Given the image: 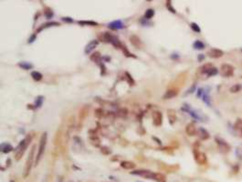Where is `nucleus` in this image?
<instances>
[{
    "mask_svg": "<svg viewBox=\"0 0 242 182\" xmlns=\"http://www.w3.org/2000/svg\"><path fill=\"white\" fill-rule=\"evenodd\" d=\"M13 150H14V149H13L12 145L7 143V142H4V143L1 144V151L3 152V153L8 154L9 152H11Z\"/></svg>",
    "mask_w": 242,
    "mask_h": 182,
    "instance_id": "nucleus-22",
    "label": "nucleus"
},
{
    "mask_svg": "<svg viewBox=\"0 0 242 182\" xmlns=\"http://www.w3.org/2000/svg\"><path fill=\"white\" fill-rule=\"evenodd\" d=\"M31 77L35 81H40L42 79V75L38 71H32L31 72Z\"/></svg>",
    "mask_w": 242,
    "mask_h": 182,
    "instance_id": "nucleus-31",
    "label": "nucleus"
},
{
    "mask_svg": "<svg viewBox=\"0 0 242 182\" xmlns=\"http://www.w3.org/2000/svg\"><path fill=\"white\" fill-rule=\"evenodd\" d=\"M61 26V23L56 22V21H50V22H47V23H44L42 24L41 26H39V27L37 29V34L41 32L42 30H44L45 28L48 27H60Z\"/></svg>",
    "mask_w": 242,
    "mask_h": 182,
    "instance_id": "nucleus-13",
    "label": "nucleus"
},
{
    "mask_svg": "<svg viewBox=\"0 0 242 182\" xmlns=\"http://www.w3.org/2000/svg\"><path fill=\"white\" fill-rule=\"evenodd\" d=\"M135 164L133 163L132 161H127V160H124V161H122L121 162V167L122 168H123L124 169H128V170H132L133 169H135Z\"/></svg>",
    "mask_w": 242,
    "mask_h": 182,
    "instance_id": "nucleus-20",
    "label": "nucleus"
},
{
    "mask_svg": "<svg viewBox=\"0 0 242 182\" xmlns=\"http://www.w3.org/2000/svg\"><path fill=\"white\" fill-rule=\"evenodd\" d=\"M32 140V135L31 134H28V136L25 137L23 140H21V142L17 145V147L14 149L15 152V159L17 161L20 160L21 158L23 157L25 151L28 149V147L30 144V142Z\"/></svg>",
    "mask_w": 242,
    "mask_h": 182,
    "instance_id": "nucleus-1",
    "label": "nucleus"
},
{
    "mask_svg": "<svg viewBox=\"0 0 242 182\" xmlns=\"http://www.w3.org/2000/svg\"><path fill=\"white\" fill-rule=\"evenodd\" d=\"M130 42L132 45L136 48H141L143 47V42L141 40V38L137 35H132L130 37Z\"/></svg>",
    "mask_w": 242,
    "mask_h": 182,
    "instance_id": "nucleus-14",
    "label": "nucleus"
},
{
    "mask_svg": "<svg viewBox=\"0 0 242 182\" xmlns=\"http://www.w3.org/2000/svg\"><path fill=\"white\" fill-rule=\"evenodd\" d=\"M108 27L112 30H119V29H122L123 27V23L121 20H115L108 25Z\"/></svg>",
    "mask_w": 242,
    "mask_h": 182,
    "instance_id": "nucleus-18",
    "label": "nucleus"
},
{
    "mask_svg": "<svg viewBox=\"0 0 242 182\" xmlns=\"http://www.w3.org/2000/svg\"><path fill=\"white\" fill-rule=\"evenodd\" d=\"M131 174L140 176L147 179H154V176H155L154 172H152L150 170H146V169H138V170H134V171H131Z\"/></svg>",
    "mask_w": 242,
    "mask_h": 182,
    "instance_id": "nucleus-6",
    "label": "nucleus"
},
{
    "mask_svg": "<svg viewBox=\"0 0 242 182\" xmlns=\"http://www.w3.org/2000/svg\"><path fill=\"white\" fill-rule=\"evenodd\" d=\"M195 88H196V87H195V85L192 87L189 90H187V92L186 93V95H187V94H190V93H192V92H194V90H195Z\"/></svg>",
    "mask_w": 242,
    "mask_h": 182,
    "instance_id": "nucleus-45",
    "label": "nucleus"
},
{
    "mask_svg": "<svg viewBox=\"0 0 242 182\" xmlns=\"http://www.w3.org/2000/svg\"><path fill=\"white\" fill-rule=\"evenodd\" d=\"M234 130L236 135L242 139V119H237L234 124Z\"/></svg>",
    "mask_w": 242,
    "mask_h": 182,
    "instance_id": "nucleus-16",
    "label": "nucleus"
},
{
    "mask_svg": "<svg viewBox=\"0 0 242 182\" xmlns=\"http://www.w3.org/2000/svg\"><path fill=\"white\" fill-rule=\"evenodd\" d=\"M78 23L81 25V26H91V27H95L98 26V23L95 21H78Z\"/></svg>",
    "mask_w": 242,
    "mask_h": 182,
    "instance_id": "nucleus-33",
    "label": "nucleus"
},
{
    "mask_svg": "<svg viewBox=\"0 0 242 182\" xmlns=\"http://www.w3.org/2000/svg\"><path fill=\"white\" fill-rule=\"evenodd\" d=\"M97 37L98 39L102 42H104V43H111L112 38H113V35H112L111 33L109 32H101V33H98L97 34Z\"/></svg>",
    "mask_w": 242,
    "mask_h": 182,
    "instance_id": "nucleus-8",
    "label": "nucleus"
},
{
    "mask_svg": "<svg viewBox=\"0 0 242 182\" xmlns=\"http://www.w3.org/2000/svg\"><path fill=\"white\" fill-rule=\"evenodd\" d=\"M43 13H44V16H45L46 18H48V19L51 18V17H53V15H54V13H53V11H52V9H51L50 7H46L45 8H44Z\"/></svg>",
    "mask_w": 242,
    "mask_h": 182,
    "instance_id": "nucleus-29",
    "label": "nucleus"
},
{
    "mask_svg": "<svg viewBox=\"0 0 242 182\" xmlns=\"http://www.w3.org/2000/svg\"><path fill=\"white\" fill-rule=\"evenodd\" d=\"M88 113H89V107L84 106L80 110V112H79V121L81 123L83 120H84L86 119V117L88 116Z\"/></svg>",
    "mask_w": 242,
    "mask_h": 182,
    "instance_id": "nucleus-19",
    "label": "nucleus"
},
{
    "mask_svg": "<svg viewBox=\"0 0 242 182\" xmlns=\"http://www.w3.org/2000/svg\"><path fill=\"white\" fill-rule=\"evenodd\" d=\"M213 67H214V66L212 65V64L206 63V64H205V65L202 66L201 67H199V71H200V73H202V74H206V75H207V74H208V72H209Z\"/></svg>",
    "mask_w": 242,
    "mask_h": 182,
    "instance_id": "nucleus-23",
    "label": "nucleus"
},
{
    "mask_svg": "<svg viewBox=\"0 0 242 182\" xmlns=\"http://www.w3.org/2000/svg\"><path fill=\"white\" fill-rule=\"evenodd\" d=\"M190 27H191L192 30H193V31H195V32H196V33H200V32H201V29H200V27H198V25H197V24H196V23H191V24H190Z\"/></svg>",
    "mask_w": 242,
    "mask_h": 182,
    "instance_id": "nucleus-39",
    "label": "nucleus"
},
{
    "mask_svg": "<svg viewBox=\"0 0 242 182\" xmlns=\"http://www.w3.org/2000/svg\"><path fill=\"white\" fill-rule=\"evenodd\" d=\"M90 59L92 61V62H94L96 64H99V65H101V60H102V56H101V53L100 52H94V53H92L91 57H90Z\"/></svg>",
    "mask_w": 242,
    "mask_h": 182,
    "instance_id": "nucleus-21",
    "label": "nucleus"
},
{
    "mask_svg": "<svg viewBox=\"0 0 242 182\" xmlns=\"http://www.w3.org/2000/svg\"><path fill=\"white\" fill-rule=\"evenodd\" d=\"M153 139H154V140H155L157 144H159V145H162V142H161V140H160V139H158L157 137H153Z\"/></svg>",
    "mask_w": 242,
    "mask_h": 182,
    "instance_id": "nucleus-46",
    "label": "nucleus"
},
{
    "mask_svg": "<svg viewBox=\"0 0 242 182\" xmlns=\"http://www.w3.org/2000/svg\"><path fill=\"white\" fill-rule=\"evenodd\" d=\"M242 89V86L240 84H236L234 86H232L230 87V92L231 93H237Z\"/></svg>",
    "mask_w": 242,
    "mask_h": 182,
    "instance_id": "nucleus-36",
    "label": "nucleus"
},
{
    "mask_svg": "<svg viewBox=\"0 0 242 182\" xmlns=\"http://www.w3.org/2000/svg\"><path fill=\"white\" fill-rule=\"evenodd\" d=\"M186 134L188 135V136H190V137H193V136H195L197 133V129H196V124H195L194 122H190V123H188V124L186 125Z\"/></svg>",
    "mask_w": 242,
    "mask_h": 182,
    "instance_id": "nucleus-12",
    "label": "nucleus"
},
{
    "mask_svg": "<svg viewBox=\"0 0 242 182\" xmlns=\"http://www.w3.org/2000/svg\"><path fill=\"white\" fill-rule=\"evenodd\" d=\"M206 55L211 58H219L221 57H223L224 52L218 48H211L207 51Z\"/></svg>",
    "mask_w": 242,
    "mask_h": 182,
    "instance_id": "nucleus-10",
    "label": "nucleus"
},
{
    "mask_svg": "<svg viewBox=\"0 0 242 182\" xmlns=\"http://www.w3.org/2000/svg\"><path fill=\"white\" fill-rule=\"evenodd\" d=\"M154 180L156 182H166V177L162 173H155Z\"/></svg>",
    "mask_w": 242,
    "mask_h": 182,
    "instance_id": "nucleus-27",
    "label": "nucleus"
},
{
    "mask_svg": "<svg viewBox=\"0 0 242 182\" xmlns=\"http://www.w3.org/2000/svg\"><path fill=\"white\" fill-rule=\"evenodd\" d=\"M36 37H37V33H33L32 35L30 36V37L28 38V43H29V44L33 43L34 41H35Z\"/></svg>",
    "mask_w": 242,
    "mask_h": 182,
    "instance_id": "nucleus-42",
    "label": "nucleus"
},
{
    "mask_svg": "<svg viewBox=\"0 0 242 182\" xmlns=\"http://www.w3.org/2000/svg\"><path fill=\"white\" fill-rule=\"evenodd\" d=\"M89 140H90L91 144L92 146H94V147H100L101 140H100V139H99L97 136H90V139H89Z\"/></svg>",
    "mask_w": 242,
    "mask_h": 182,
    "instance_id": "nucleus-26",
    "label": "nucleus"
},
{
    "mask_svg": "<svg viewBox=\"0 0 242 182\" xmlns=\"http://www.w3.org/2000/svg\"><path fill=\"white\" fill-rule=\"evenodd\" d=\"M153 123L155 127H160L163 124V114L160 111H153L152 112Z\"/></svg>",
    "mask_w": 242,
    "mask_h": 182,
    "instance_id": "nucleus-7",
    "label": "nucleus"
},
{
    "mask_svg": "<svg viewBox=\"0 0 242 182\" xmlns=\"http://www.w3.org/2000/svg\"><path fill=\"white\" fill-rule=\"evenodd\" d=\"M103 58H104L105 60H108V61H110V60H111V57H104Z\"/></svg>",
    "mask_w": 242,
    "mask_h": 182,
    "instance_id": "nucleus-47",
    "label": "nucleus"
},
{
    "mask_svg": "<svg viewBox=\"0 0 242 182\" xmlns=\"http://www.w3.org/2000/svg\"><path fill=\"white\" fill-rule=\"evenodd\" d=\"M61 20H62L63 22H66V23H73V19L71 18V17H62Z\"/></svg>",
    "mask_w": 242,
    "mask_h": 182,
    "instance_id": "nucleus-43",
    "label": "nucleus"
},
{
    "mask_svg": "<svg viewBox=\"0 0 242 182\" xmlns=\"http://www.w3.org/2000/svg\"><path fill=\"white\" fill-rule=\"evenodd\" d=\"M194 157H195V160L197 164H199V165L206 164V162H207L206 155L204 152L199 151L198 149H196V147H194Z\"/></svg>",
    "mask_w": 242,
    "mask_h": 182,
    "instance_id": "nucleus-4",
    "label": "nucleus"
},
{
    "mask_svg": "<svg viewBox=\"0 0 242 182\" xmlns=\"http://www.w3.org/2000/svg\"><path fill=\"white\" fill-rule=\"evenodd\" d=\"M165 5H166V7H167V9H168V10L171 12V13H174V14H175L176 13V11H175V9L174 8L172 7V4H171V1H166V3H165Z\"/></svg>",
    "mask_w": 242,
    "mask_h": 182,
    "instance_id": "nucleus-41",
    "label": "nucleus"
},
{
    "mask_svg": "<svg viewBox=\"0 0 242 182\" xmlns=\"http://www.w3.org/2000/svg\"><path fill=\"white\" fill-rule=\"evenodd\" d=\"M94 115H95V117H97V119H101L102 117L104 116V112H103V110L101 109V107H99V109H95Z\"/></svg>",
    "mask_w": 242,
    "mask_h": 182,
    "instance_id": "nucleus-34",
    "label": "nucleus"
},
{
    "mask_svg": "<svg viewBox=\"0 0 242 182\" xmlns=\"http://www.w3.org/2000/svg\"><path fill=\"white\" fill-rule=\"evenodd\" d=\"M216 143L218 145V147L221 152H223V153H228L230 150V146L227 143L226 141H224L223 139H218V137H216Z\"/></svg>",
    "mask_w": 242,
    "mask_h": 182,
    "instance_id": "nucleus-9",
    "label": "nucleus"
},
{
    "mask_svg": "<svg viewBox=\"0 0 242 182\" xmlns=\"http://www.w3.org/2000/svg\"><path fill=\"white\" fill-rule=\"evenodd\" d=\"M193 47L196 49H203V48H205V44L203 42H201L200 40H196L193 44Z\"/></svg>",
    "mask_w": 242,
    "mask_h": 182,
    "instance_id": "nucleus-35",
    "label": "nucleus"
},
{
    "mask_svg": "<svg viewBox=\"0 0 242 182\" xmlns=\"http://www.w3.org/2000/svg\"><path fill=\"white\" fill-rule=\"evenodd\" d=\"M17 66L20 67L22 69H24V70H29V69H32V68H33V65H32L31 63H29V62H25V61L19 62V63L17 64Z\"/></svg>",
    "mask_w": 242,
    "mask_h": 182,
    "instance_id": "nucleus-25",
    "label": "nucleus"
},
{
    "mask_svg": "<svg viewBox=\"0 0 242 182\" xmlns=\"http://www.w3.org/2000/svg\"><path fill=\"white\" fill-rule=\"evenodd\" d=\"M100 66H101V67H102V72L101 74H102V75H104V74H105V69H106V67H105V66L103 65L102 63H101V65H100Z\"/></svg>",
    "mask_w": 242,
    "mask_h": 182,
    "instance_id": "nucleus-44",
    "label": "nucleus"
},
{
    "mask_svg": "<svg viewBox=\"0 0 242 182\" xmlns=\"http://www.w3.org/2000/svg\"><path fill=\"white\" fill-rule=\"evenodd\" d=\"M47 139H48V133L47 132H44L40 137V139H39V146H38V154H37V157H36V160H35V166H38L39 160H40L41 157L44 154L46 144H47Z\"/></svg>",
    "mask_w": 242,
    "mask_h": 182,
    "instance_id": "nucleus-3",
    "label": "nucleus"
},
{
    "mask_svg": "<svg viewBox=\"0 0 242 182\" xmlns=\"http://www.w3.org/2000/svg\"><path fill=\"white\" fill-rule=\"evenodd\" d=\"M154 16H155V10H154V9H153V8H148L147 10H146V12H145V19H150Z\"/></svg>",
    "mask_w": 242,
    "mask_h": 182,
    "instance_id": "nucleus-32",
    "label": "nucleus"
},
{
    "mask_svg": "<svg viewBox=\"0 0 242 182\" xmlns=\"http://www.w3.org/2000/svg\"><path fill=\"white\" fill-rule=\"evenodd\" d=\"M116 115L120 117H126L128 115V110L125 107H122V109H118V111L116 112Z\"/></svg>",
    "mask_w": 242,
    "mask_h": 182,
    "instance_id": "nucleus-30",
    "label": "nucleus"
},
{
    "mask_svg": "<svg viewBox=\"0 0 242 182\" xmlns=\"http://www.w3.org/2000/svg\"><path fill=\"white\" fill-rule=\"evenodd\" d=\"M98 45H99V40H91V42H89L84 49L85 54H87V55L91 54V52H92L93 49H95Z\"/></svg>",
    "mask_w": 242,
    "mask_h": 182,
    "instance_id": "nucleus-15",
    "label": "nucleus"
},
{
    "mask_svg": "<svg viewBox=\"0 0 242 182\" xmlns=\"http://www.w3.org/2000/svg\"><path fill=\"white\" fill-rule=\"evenodd\" d=\"M177 95H178V89H177V88H175V87L169 88L168 90L165 91L164 96H163V99H170V98L176 97Z\"/></svg>",
    "mask_w": 242,
    "mask_h": 182,
    "instance_id": "nucleus-11",
    "label": "nucleus"
},
{
    "mask_svg": "<svg viewBox=\"0 0 242 182\" xmlns=\"http://www.w3.org/2000/svg\"><path fill=\"white\" fill-rule=\"evenodd\" d=\"M121 49H122V53L124 54L125 57H134V58L136 57V56H134L133 54H132L129 50H128V48L126 47V46H125L123 43H122V47H121Z\"/></svg>",
    "mask_w": 242,
    "mask_h": 182,
    "instance_id": "nucleus-28",
    "label": "nucleus"
},
{
    "mask_svg": "<svg viewBox=\"0 0 242 182\" xmlns=\"http://www.w3.org/2000/svg\"><path fill=\"white\" fill-rule=\"evenodd\" d=\"M101 152L103 155H105V156H108V155L112 154V150L108 147H105V146H103V147H101Z\"/></svg>",
    "mask_w": 242,
    "mask_h": 182,
    "instance_id": "nucleus-38",
    "label": "nucleus"
},
{
    "mask_svg": "<svg viewBox=\"0 0 242 182\" xmlns=\"http://www.w3.org/2000/svg\"><path fill=\"white\" fill-rule=\"evenodd\" d=\"M220 75L224 77H229L234 74V67L229 64H223L220 67Z\"/></svg>",
    "mask_w": 242,
    "mask_h": 182,
    "instance_id": "nucleus-5",
    "label": "nucleus"
},
{
    "mask_svg": "<svg viewBox=\"0 0 242 182\" xmlns=\"http://www.w3.org/2000/svg\"><path fill=\"white\" fill-rule=\"evenodd\" d=\"M125 76H126V78H127L128 83H129L131 86L134 85V80L132 79V76L129 74V72H125Z\"/></svg>",
    "mask_w": 242,
    "mask_h": 182,
    "instance_id": "nucleus-40",
    "label": "nucleus"
},
{
    "mask_svg": "<svg viewBox=\"0 0 242 182\" xmlns=\"http://www.w3.org/2000/svg\"><path fill=\"white\" fill-rule=\"evenodd\" d=\"M35 149H36V145H33L31 147V149L29 151L28 157L26 161V165H25L24 168V171H23V178L27 179L29 173H30V170L32 169V166L34 164V159H35Z\"/></svg>",
    "mask_w": 242,
    "mask_h": 182,
    "instance_id": "nucleus-2",
    "label": "nucleus"
},
{
    "mask_svg": "<svg viewBox=\"0 0 242 182\" xmlns=\"http://www.w3.org/2000/svg\"><path fill=\"white\" fill-rule=\"evenodd\" d=\"M167 117H168V120H169V124L170 125H174L175 121H176V113L175 109H167Z\"/></svg>",
    "mask_w": 242,
    "mask_h": 182,
    "instance_id": "nucleus-17",
    "label": "nucleus"
},
{
    "mask_svg": "<svg viewBox=\"0 0 242 182\" xmlns=\"http://www.w3.org/2000/svg\"><path fill=\"white\" fill-rule=\"evenodd\" d=\"M197 134H198V137L202 140H206L209 139V133L205 129H202V127L197 130Z\"/></svg>",
    "mask_w": 242,
    "mask_h": 182,
    "instance_id": "nucleus-24",
    "label": "nucleus"
},
{
    "mask_svg": "<svg viewBox=\"0 0 242 182\" xmlns=\"http://www.w3.org/2000/svg\"><path fill=\"white\" fill-rule=\"evenodd\" d=\"M9 182H15V181H14V180H10V181H9Z\"/></svg>",
    "mask_w": 242,
    "mask_h": 182,
    "instance_id": "nucleus-48",
    "label": "nucleus"
},
{
    "mask_svg": "<svg viewBox=\"0 0 242 182\" xmlns=\"http://www.w3.org/2000/svg\"><path fill=\"white\" fill-rule=\"evenodd\" d=\"M44 100V97L43 96H38L36 98V101H35V107H40L42 106V103Z\"/></svg>",
    "mask_w": 242,
    "mask_h": 182,
    "instance_id": "nucleus-37",
    "label": "nucleus"
}]
</instances>
